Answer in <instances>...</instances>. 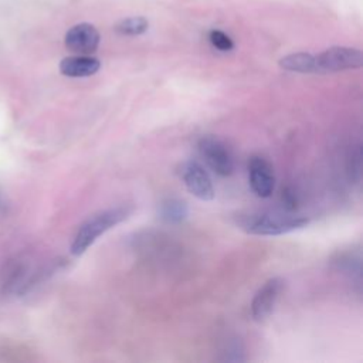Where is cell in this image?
Returning <instances> with one entry per match:
<instances>
[{
	"instance_id": "obj_1",
	"label": "cell",
	"mask_w": 363,
	"mask_h": 363,
	"mask_svg": "<svg viewBox=\"0 0 363 363\" xmlns=\"http://www.w3.org/2000/svg\"><path fill=\"white\" fill-rule=\"evenodd\" d=\"M309 224V218L295 216L292 211H261L241 214L237 218V225L252 235H281Z\"/></svg>"
},
{
	"instance_id": "obj_2",
	"label": "cell",
	"mask_w": 363,
	"mask_h": 363,
	"mask_svg": "<svg viewBox=\"0 0 363 363\" xmlns=\"http://www.w3.org/2000/svg\"><path fill=\"white\" fill-rule=\"evenodd\" d=\"M132 213L129 206H116L111 208L101 210L89 216L77 230L74 240L71 242V254L78 257L84 254L104 233L113 228L123 220H126Z\"/></svg>"
},
{
	"instance_id": "obj_3",
	"label": "cell",
	"mask_w": 363,
	"mask_h": 363,
	"mask_svg": "<svg viewBox=\"0 0 363 363\" xmlns=\"http://www.w3.org/2000/svg\"><path fill=\"white\" fill-rule=\"evenodd\" d=\"M197 149L206 164L216 174L225 177L234 172V156L225 142L220 138L214 135L201 136L197 142Z\"/></svg>"
},
{
	"instance_id": "obj_4",
	"label": "cell",
	"mask_w": 363,
	"mask_h": 363,
	"mask_svg": "<svg viewBox=\"0 0 363 363\" xmlns=\"http://www.w3.org/2000/svg\"><path fill=\"white\" fill-rule=\"evenodd\" d=\"M316 72H339L362 67V51L352 47H330L315 55Z\"/></svg>"
},
{
	"instance_id": "obj_5",
	"label": "cell",
	"mask_w": 363,
	"mask_h": 363,
	"mask_svg": "<svg viewBox=\"0 0 363 363\" xmlns=\"http://www.w3.org/2000/svg\"><path fill=\"white\" fill-rule=\"evenodd\" d=\"M284 288L285 281L281 277L269 278L259 286L251 301V316L255 322H264L271 316Z\"/></svg>"
},
{
	"instance_id": "obj_6",
	"label": "cell",
	"mask_w": 363,
	"mask_h": 363,
	"mask_svg": "<svg viewBox=\"0 0 363 363\" xmlns=\"http://www.w3.org/2000/svg\"><path fill=\"white\" fill-rule=\"evenodd\" d=\"M180 177L186 186V189L199 200L210 201L214 199V186L204 170V167L194 160H187L180 166Z\"/></svg>"
},
{
	"instance_id": "obj_7",
	"label": "cell",
	"mask_w": 363,
	"mask_h": 363,
	"mask_svg": "<svg viewBox=\"0 0 363 363\" xmlns=\"http://www.w3.org/2000/svg\"><path fill=\"white\" fill-rule=\"evenodd\" d=\"M248 182L251 190L261 199L271 197L275 189L272 164L261 155H252L248 160Z\"/></svg>"
},
{
	"instance_id": "obj_8",
	"label": "cell",
	"mask_w": 363,
	"mask_h": 363,
	"mask_svg": "<svg viewBox=\"0 0 363 363\" xmlns=\"http://www.w3.org/2000/svg\"><path fill=\"white\" fill-rule=\"evenodd\" d=\"M101 35L98 30L89 23H79L72 26L64 38L65 47L79 55H91L99 45Z\"/></svg>"
},
{
	"instance_id": "obj_9",
	"label": "cell",
	"mask_w": 363,
	"mask_h": 363,
	"mask_svg": "<svg viewBox=\"0 0 363 363\" xmlns=\"http://www.w3.org/2000/svg\"><path fill=\"white\" fill-rule=\"evenodd\" d=\"M101 68V61L91 55H71L60 62V72L69 78H84L96 74Z\"/></svg>"
},
{
	"instance_id": "obj_10",
	"label": "cell",
	"mask_w": 363,
	"mask_h": 363,
	"mask_svg": "<svg viewBox=\"0 0 363 363\" xmlns=\"http://www.w3.org/2000/svg\"><path fill=\"white\" fill-rule=\"evenodd\" d=\"M279 67L291 72H316V60L313 54L309 52H294L282 57L279 60Z\"/></svg>"
},
{
	"instance_id": "obj_11",
	"label": "cell",
	"mask_w": 363,
	"mask_h": 363,
	"mask_svg": "<svg viewBox=\"0 0 363 363\" xmlns=\"http://www.w3.org/2000/svg\"><path fill=\"white\" fill-rule=\"evenodd\" d=\"M189 214V207L183 200L179 199H167L160 204L159 216L166 223H180Z\"/></svg>"
},
{
	"instance_id": "obj_12",
	"label": "cell",
	"mask_w": 363,
	"mask_h": 363,
	"mask_svg": "<svg viewBox=\"0 0 363 363\" xmlns=\"http://www.w3.org/2000/svg\"><path fill=\"white\" fill-rule=\"evenodd\" d=\"M147 28H149V21L142 16L123 18L115 26V31L122 35H140Z\"/></svg>"
},
{
	"instance_id": "obj_13",
	"label": "cell",
	"mask_w": 363,
	"mask_h": 363,
	"mask_svg": "<svg viewBox=\"0 0 363 363\" xmlns=\"http://www.w3.org/2000/svg\"><path fill=\"white\" fill-rule=\"evenodd\" d=\"M349 174H350V179H353L354 182L360 180V176H362V145L360 143H357L352 150V156L349 159Z\"/></svg>"
},
{
	"instance_id": "obj_14",
	"label": "cell",
	"mask_w": 363,
	"mask_h": 363,
	"mask_svg": "<svg viewBox=\"0 0 363 363\" xmlns=\"http://www.w3.org/2000/svg\"><path fill=\"white\" fill-rule=\"evenodd\" d=\"M208 40L213 47H216L220 51H230L234 48L233 40L223 31L220 30H211L208 33Z\"/></svg>"
},
{
	"instance_id": "obj_15",
	"label": "cell",
	"mask_w": 363,
	"mask_h": 363,
	"mask_svg": "<svg viewBox=\"0 0 363 363\" xmlns=\"http://www.w3.org/2000/svg\"><path fill=\"white\" fill-rule=\"evenodd\" d=\"M3 207V201H1V197H0V208Z\"/></svg>"
}]
</instances>
